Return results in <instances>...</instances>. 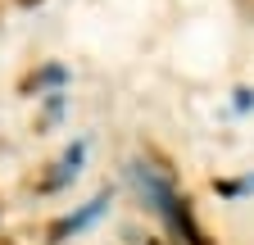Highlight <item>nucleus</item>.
Returning <instances> with one entry per match:
<instances>
[{
	"mask_svg": "<svg viewBox=\"0 0 254 245\" xmlns=\"http://www.w3.org/2000/svg\"><path fill=\"white\" fill-rule=\"evenodd\" d=\"M127 177H132L136 195H141V200H145V204L159 213V218L168 223V232H173L182 245H209V241H204V232L195 227V218H190V204L177 195L173 177H168L164 168H154V164H145V159H132Z\"/></svg>",
	"mask_w": 254,
	"mask_h": 245,
	"instance_id": "f257e3e1",
	"label": "nucleus"
},
{
	"mask_svg": "<svg viewBox=\"0 0 254 245\" xmlns=\"http://www.w3.org/2000/svg\"><path fill=\"white\" fill-rule=\"evenodd\" d=\"M109 209V195H95L86 209H77V213H68V218H64V223H55V232H50V241H64V236H68V232H82V227H91L95 218H100V213Z\"/></svg>",
	"mask_w": 254,
	"mask_h": 245,
	"instance_id": "f03ea898",
	"label": "nucleus"
},
{
	"mask_svg": "<svg viewBox=\"0 0 254 245\" xmlns=\"http://www.w3.org/2000/svg\"><path fill=\"white\" fill-rule=\"evenodd\" d=\"M82 159H86V141H77V145L68 150V155H64V159H59V173H55V177L46 182V186L55 191V186H64V182H73V177L82 173Z\"/></svg>",
	"mask_w": 254,
	"mask_h": 245,
	"instance_id": "7ed1b4c3",
	"label": "nucleus"
},
{
	"mask_svg": "<svg viewBox=\"0 0 254 245\" xmlns=\"http://www.w3.org/2000/svg\"><path fill=\"white\" fill-rule=\"evenodd\" d=\"M41 86H55V91H64V86H68V68H64V64H46L41 73H32L27 91H41Z\"/></svg>",
	"mask_w": 254,
	"mask_h": 245,
	"instance_id": "20e7f679",
	"label": "nucleus"
},
{
	"mask_svg": "<svg viewBox=\"0 0 254 245\" xmlns=\"http://www.w3.org/2000/svg\"><path fill=\"white\" fill-rule=\"evenodd\" d=\"M18 5H37V0H18Z\"/></svg>",
	"mask_w": 254,
	"mask_h": 245,
	"instance_id": "39448f33",
	"label": "nucleus"
}]
</instances>
